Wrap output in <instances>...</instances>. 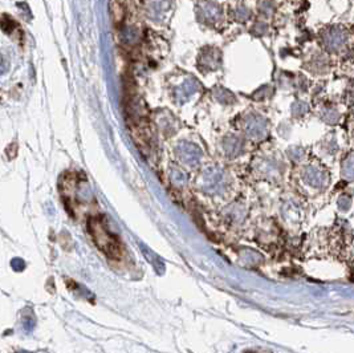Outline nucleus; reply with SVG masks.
Returning a JSON list of instances; mask_svg holds the SVG:
<instances>
[{
  "instance_id": "f03ea898",
  "label": "nucleus",
  "mask_w": 354,
  "mask_h": 353,
  "mask_svg": "<svg viewBox=\"0 0 354 353\" xmlns=\"http://www.w3.org/2000/svg\"><path fill=\"white\" fill-rule=\"evenodd\" d=\"M343 40H345V36L341 31H329L328 34L325 35V43L330 48L339 47L343 43Z\"/></svg>"
},
{
  "instance_id": "39448f33",
  "label": "nucleus",
  "mask_w": 354,
  "mask_h": 353,
  "mask_svg": "<svg viewBox=\"0 0 354 353\" xmlns=\"http://www.w3.org/2000/svg\"><path fill=\"white\" fill-rule=\"evenodd\" d=\"M12 267L15 268L16 271H20V270H23V267H24V263L20 260V259H18L16 258L14 262H12Z\"/></svg>"
},
{
  "instance_id": "f257e3e1",
  "label": "nucleus",
  "mask_w": 354,
  "mask_h": 353,
  "mask_svg": "<svg viewBox=\"0 0 354 353\" xmlns=\"http://www.w3.org/2000/svg\"><path fill=\"white\" fill-rule=\"evenodd\" d=\"M88 231L101 252L112 260H118L122 256V244L118 236L109 227L104 217H91L88 219Z\"/></svg>"
},
{
  "instance_id": "7ed1b4c3",
  "label": "nucleus",
  "mask_w": 354,
  "mask_h": 353,
  "mask_svg": "<svg viewBox=\"0 0 354 353\" xmlns=\"http://www.w3.org/2000/svg\"><path fill=\"white\" fill-rule=\"evenodd\" d=\"M204 15L208 20H218L220 16V11L215 4L206 3L204 4Z\"/></svg>"
},
{
  "instance_id": "20e7f679",
  "label": "nucleus",
  "mask_w": 354,
  "mask_h": 353,
  "mask_svg": "<svg viewBox=\"0 0 354 353\" xmlns=\"http://www.w3.org/2000/svg\"><path fill=\"white\" fill-rule=\"evenodd\" d=\"M249 16H251V14H249L247 10H244V8H241V10H239V11L236 12V18L240 20H245L248 19Z\"/></svg>"
}]
</instances>
